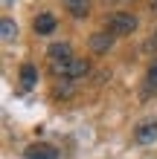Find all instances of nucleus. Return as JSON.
<instances>
[{
	"label": "nucleus",
	"instance_id": "1",
	"mask_svg": "<svg viewBox=\"0 0 157 159\" xmlns=\"http://www.w3.org/2000/svg\"><path fill=\"white\" fill-rule=\"evenodd\" d=\"M73 58H76V55H73L70 43H52L50 49H47V64H50L52 75H58V78L67 75V70H70Z\"/></svg>",
	"mask_w": 157,
	"mask_h": 159
},
{
	"label": "nucleus",
	"instance_id": "2",
	"mask_svg": "<svg viewBox=\"0 0 157 159\" xmlns=\"http://www.w3.org/2000/svg\"><path fill=\"white\" fill-rule=\"evenodd\" d=\"M105 29L114 35V38H122V35H131L137 29V17L131 12H114L108 17V23H105Z\"/></svg>",
	"mask_w": 157,
	"mask_h": 159
},
{
	"label": "nucleus",
	"instance_id": "3",
	"mask_svg": "<svg viewBox=\"0 0 157 159\" xmlns=\"http://www.w3.org/2000/svg\"><path fill=\"white\" fill-rule=\"evenodd\" d=\"M134 139H137V145H154V139H157V121L154 119L140 121L137 130H134Z\"/></svg>",
	"mask_w": 157,
	"mask_h": 159
},
{
	"label": "nucleus",
	"instance_id": "4",
	"mask_svg": "<svg viewBox=\"0 0 157 159\" xmlns=\"http://www.w3.org/2000/svg\"><path fill=\"white\" fill-rule=\"evenodd\" d=\"M87 43H90V52H93V55H105V52L110 49V46H114V35H110L108 29H102V32H93Z\"/></svg>",
	"mask_w": 157,
	"mask_h": 159
},
{
	"label": "nucleus",
	"instance_id": "5",
	"mask_svg": "<svg viewBox=\"0 0 157 159\" xmlns=\"http://www.w3.org/2000/svg\"><path fill=\"white\" fill-rule=\"evenodd\" d=\"M154 93H157V58L149 64V70H145V78H143V90H140V96H143V101H149Z\"/></svg>",
	"mask_w": 157,
	"mask_h": 159
},
{
	"label": "nucleus",
	"instance_id": "6",
	"mask_svg": "<svg viewBox=\"0 0 157 159\" xmlns=\"http://www.w3.org/2000/svg\"><path fill=\"white\" fill-rule=\"evenodd\" d=\"M90 72V61L87 58H73V64H70V70H67V81H79V78H85Z\"/></svg>",
	"mask_w": 157,
	"mask_h": 159
},
{
	"label": "nucleus",
	"instance_id": "7",
	"mask_svg": "<svg viewBox=\"0 0 157 159\" xmlns=\"http://www.w3.org/2000/svg\"><path fill=\"white\" fill-rule=\"evenodd\" d=\"M26 159H58V151L52 145H29L26 148Z\"/></svg>",
	"mask_w": 157,
	"mask_h": 159
},
{
	"label": "nucleus",
	"instance_id": "8",
	"mask_svg": "<svg viewBox=\"0 0 157 159\" xmlns=\"http://www.w3.org/2000/svg\"><path fill=\"white\" fill-rule=\"evenodd\" d=\"M61 3L73 17H87L90 15V0H61Z\"/></svg>",
	"mask_w": 157,
	"mask_h": 159
},
{
	"label": "nucleus",
	"instance_id": "9",
	"mask_svg": "<svg viewBox=\"0 0 157 159\" xmlns=\"http://www.w3.org/2000/svg\"><path fill=\"white\" fill-rule=\"evenodd\" d=\"M35 32L38 35H52L55 32V17L50 12H41L38 17H35Z\"/></svg>",
	"mask_w": 157,
	"mask_h": 159
},
{
	"label": "nucleus",
	"instance_id": "10",
	"mask_svg": "<svg viewBox=\"0 0 157 159\" xmlns=\"http://www.w3.org/2000/svg\"><path fill=\"white\" fill-rule=\"evenodd\" d=\"M35 81H38V70H35L32 64H23V67H21V87L23 90H32Z\"/></svg>",
	"mask_w": 157,
	"mask_h": 159
},
{
	"label": "nucleus",
	"instance_id": "11",
	"mask_svg": "<svg viewBox=\"0 0 157 159\" xmlns=\"http://www.w3.org/2000/svg\"><path fill=\"white\" fill-rule=\"evenodd\" d=\"M0 29H3V41H12L17 35V23L12 20V17H3V23H0Z\"/></svg>",
	"mask_w": 157,
	"mask_h": 159
},
{
	"label": "nucleus",
	"instance_id": "12",
	"mask_svg": "<svg viewBox=\"0 0 157 159\" xmlns=\"http://www.w3.org/2000/svg\"><path fill=\"white\" fill-rule=\"evenodd\" d=\"M145 49H157V29H154V35L149 41H145Z\"/></svg>",
	"mask_w": 157,
	"mask_h": 159
}]
</instances>
